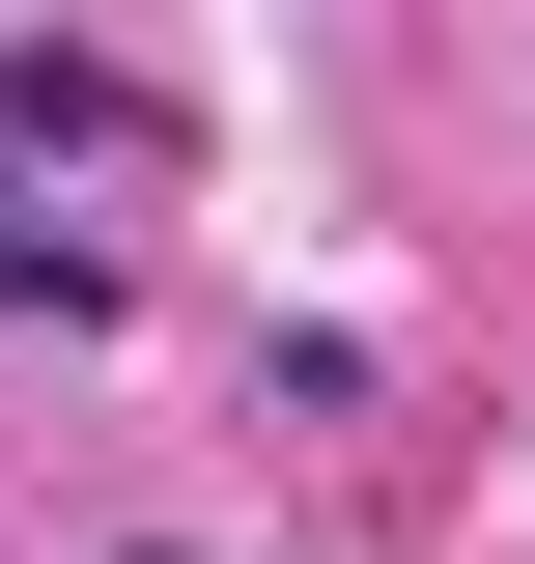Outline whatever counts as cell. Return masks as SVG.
Returning <instances> with one entry per match:
<instances>
[{
    "label": "cell",
    "instance_id": "1",
    "mask_svg": "<svg viewBox=\"0 0 535 564\" xmlns=\"http://www.w3.org/2000/svg\"><path fill=\"white\" fill-rule=\"evenodd\" d=\"M0 170H141V85L57 57V29H0Z\"/></svg>",
    "mask_w": 535,
    "mask_h": 564
},
{
    "label": "cell",
    "instance_id": "2",
    "mask_svg": "<svg viewBox=\"0 0 535 564\" xmlns=\"http://www.w3.org/2000/svg\"><path fill=\"white\" fill-rule=\"evenodd\" d=\"M141 564H170V536H141Z\"/></svg>",
    "mask_w": 535,
    "mask_h": 564
}]
</instances>
